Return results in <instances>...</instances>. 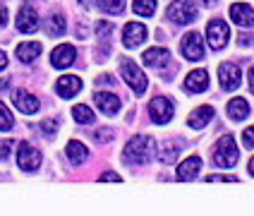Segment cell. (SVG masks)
I'll use <instances>...</instances> for the list:
<instances>
[{
	"label": "cell",
	"instance_id": "cell-12",
	"mask_svg": "<svg viewBox=\"0 0 254 216\" xmlns=\"http://www.w3.org/2000/svg\"><path fill=\"white\" fill-rule=\"evenodd\" d=\"M12 103L17 106V111H22V113H27V115H34V113H39V99L36 96H31L29 91H24V89H17L12 94Z\"/></svg>",
	"mask_w": 254,
	"mask_h": 216
},
{
	"label": "cell",
	"instance_id": "cell-22",
	"mask_svg": "<svg viewBox=\"0 0 254 216\" xmlns=\"http://www.w3.org/2000/svg\"><path fill=\"white\" fill-rule=\"evenodd\" d=\"M39 53H41V43H36V41H27V43H19L17 46V58L22 63H34L39 58Z\"/></svg>",
	"mask_w": 254,
	"mask_h": 216
},
{
	"label": "cell",
	"instance_id": "cell-17",
	"mask_svg": "<svg viewBox=\"0 0 254 216\" xmlns=\"http://www.w3.org/2000/svg\"><path fill=\"white\" fill-rule=\"evenodd\" d=\"M94 101H96L101 113H106V115H115L120 111V99H118L115 94H111V91H96V94H94Z\"/></svg>",
	"mask_w": 254,
	"mask_h": 216
},
{
	"label": "cell",
	"instance_id": "cell-26",
	"mask_svg": "<svg viewBox=\"0 0 254 216\" xmlns=\"http://www.w3.org/2000/svg\"><path fill=\"white\" fill-rule=\"evenodd\" d=\"M72 118L77 120V123H82V125H91L94 123V111L84 106V103H79V106H74L72 108Z\"/></svg>",
	"mask_w": 254,
	"mask_h": 216
},
{
	"label": "cell",
	"instance_id": "cell-35",
	"mask_svg": "<svg viewBox=\"0 0 254 216\" xmlns=\"http://www.w3.org/2000/svg\"><path fill=\"white\" fill-rule=\"evenodd\" d=\"M94 137H96L99 142H108V140L113 137V132H108V128H101V132H96Z\"/></svg>",
	"mask_w": 254,
	"mask_h": 216
},
{
	"label": "cell",
	"instance_id": "cell-5",
	"mask_svg": "<svg viewBox=\"0 0 254 216\" xmlns=\"http://www.w3.org/2000/svg\"><path fill=\"white\" fill-rule=\"evenodd\" d=\"M228 39H230V29L223 19H211L209 22V27H206V41L211 46L213 51H221V48H226Z\"/></svg>",
	"mask_w": 254,
	"mask_h": 216
},
{
	"label": "cell",
	"instance_id": "cell-31",
	"mask_svg": "<svg viewBox=\"0 0 254 216\" xmlns=\"http://www.w3.org/2000/svg\"><path fill=\"white\" fill-rule=\"evenodd\" d=\"M242 144H245L247 149H252V146H254V125L242 132Z\"/></svg>",
	"mask_w": 254,
	"mask_h": 216
},
{
	"label": "cell",
	"instance_id": "cell-14",
	"mask_svg": "<svg viewBox=\"0 0 254 216\" xmlns=\"http://www.w3.org/2000/svg\"><path fill=\"white\" fill-rule=\"evenodd\" d=\"M230 19H233L238 27H252L254 24L252 5H247V2H235V5H230Z\"/></svg>",
	"mask_w": 254,
	"mask_h": 216
},
{
	"label": "cell",
	"instance_id": "cell-37",
	"mask_svg": "<svg viewBox=\"0 0 254 216\" xmlns=\"http://www.w3.org/2000/svg\"><path fill=\"white\" fill-rule=\"evenodd\" d=\"M7 24V10H0V27Z\"/></svg>",
	"mask_w": 254,
	"mask_h": 216
},
{
	"label": "cell",
	"instance_id": "cell-30",
	"mask_svg": "<svg viewBox=\"0 0 254 216\" xmlns=\"http://www.w3.org/2000/svg\"><path fill=\"white\" fill-rule=\"evenodd\" d=\"M111 31H113V27H111L108 22H99V24H96V34H99V39L103 43L111 41Z\"/></svg>",
	"mask_w": 254,
	"mask_h": 216
},
{
	"label": "cell",
	"instance_id": "cell-20",
	"mask_svg": "<svg viewBox=\"0 0 254 216\" xmlns=\"http://www.w3.org/2000/svg\"><path fill=\"white\" fill-rule=\"evenodd\" d=\"M168 58H170V53L166 48H149V51H144L141 60H144L146 68H163L168 63Z\"/></svg>",
	"mask_w": 254,
	"mask_h": 216
},
{
	"label": "cell",
	"instance_id": "cell-32",
	"mask_svg": "<svg viewBox=\"0 0 254 216\" xmlns=\"http://www.w3.org/2000/svg\"><path fill=\"white\" fill-rule=\"evenodd\" d=\"M41 130H43V135H56V130H58V120H43L41 123Z\"/></svg>",
	"mask_w": 254,
	"mask_h": 216
},
{
	"label": "cell",
	"instance_id": "cell-10",
	"mask_svg": "<svg viewBox=\"0 0 254 216\" xmlns=\"http://www.w3.org/2000/svg\"><path fill=\"white\" fill-rule=\"evenodd\" d=\"M146 36H149V31L144 24L139 22H127L125 29H123V43H125L127 48H137L141 43L146 41Z\"/></svg>",
	"mask_w": 254,
	"mask_h": 216
},
{
	"label": "cell",
	"instance_id": "cell-28",
	"mask_svg": "<svg viewBox=\"0 0 254 216\" xmlns=\"http://www.w3.org/2000/svg\"><path fill=\"white\" fill-rule=\"evenodd\" d=\"M101 12L106 14H123L125 10V0H99Z\"/></svg>",
	"mask_w": 254,
	"mask_h": 216
},
{
	"label": "cell",
	"instance_id": "cell-33",
	"mask_svg": "<svg viewBox=\"0 0 254 216\" xmlns=\"http://www.w3.org/2000/svg\"><path fill=\"white\" fill-rule=\"evenodd\" d=\"M101 180H103V183H108V180H111V183H120L123 178H120L118 173H113V171H106V173H101Z\"/></svg>",
	"mask_w": 254,
	"mask_h": 216
},
{
	"label": "cell",
	"instance_id": "cell-16",
	"mask_svg": "<svg viewBox=\"0 0 254 216\" xmlns=\"http://www.w3.org/2000/svg\"><path fill=\"white\" fill-rule=\"evenodd\" d=\"M206 86H209V74H206V70H192L185 77V89H187L190 94H201V91H206Z\"/></svg>",
	"mask_w": 254,
	"mask_h": 216
},
{
	"label": "cell",
	"instance_id": "cell-18",
	"mask_svg": "<svg viewBox=\"0 0 254 216\" xmlns=\"http://www.w3.org/2000/svg\"><path fill=\"white\" fill-rule=\"evenodd\" d=\"M201 171V158L199 156H190L185 158L183 163L178 166V180H183V183H190V180H194Z\"/></svg>",
	"mask_w": 254,
	"mask_h": 216
},
{
	"label": "cell",
	"instance_id": "cell-2",
	"mask_svg": "<svg viewBox=\"0 0 254 216\" xmlns=\"http://www.w3.org/2000/svg\"><path fill=\"white\" fill-rule=\"evenodd\" d=\"M240 158V151H238V144L230 135H223L218 142H216V149H213V163L218 168H233Z\"/></svg>",
	"mask_w": 254,
	"mask_h": 216
},
{
	"label": "cell",
	"instance_id": "cell-15",
	"mask_svg": "<svg viewBox=\"0 0 254 216\" xmlns=\"http://www.w3.org/2000/svg\"><path fill=\"white\" fill-rule=\"evenodd\" d=\"M79 89H82V79L79 77H74V74H65V77H60L56 82V91L63 96V99H72V96H77L79 94Z\"/></svg>",
	"mask_w": 254,
	"mask_h": 216
},
{
	"label": "cell",
	"instance_id": "cell-1",
	"mask_svg": "<svg viewBox=\"0 0 254 216\" xmlns=\"http://www.w3.org/2000/svg\"><path fill=\"white\" fill-rule=\"evenodd\" d=\"M156 151V142L149 137V135H134L129 142L125 144V151H123V158L129 166H144L154 158Z\"/></svg>",
	"mask_w": 254,
	"mask_h": 216
},
{
	"label": "cell",
	"instance_id": "cell-11",
	"mask_svg": "<svg viewBox=\"0 0 254 216\" xmlns=\"http://www.w3.org/2000/svg\"><path fill=\"white\" fill-rule=\"evenodd\" d=\"M74 58H77L74 46H70V43H63V46H58L56 51L51 53V65H53L56 70H63V68H70L72 63H74Z\"/></svg>",
	"mask_w": 254,
	"mask_h": 216
},
{
	"label": "cell",
	"instance_id": "cell-36",
	"mask_svg": "<svg viewBox=\"0 0 254 216\" xmlns=\"http://www.w3.org/2000/svg\"><path fill=\"white\" fill-rule=\"evenodd\" d=\"M10 149H12V142H0V161H2V158H7Z\"/></svg>",
	"mask_w": 254,
	"mask_h": 216
},
{
	"label": "cell",
	"instance_id": "cell-3",
	"mask_svg": "<svg viewBox=\"0 0 254 216\" xmlns=\"http://www.w3.org/2000/svg\"><path fill=\"white\" fill-rule=\"evenodd\" d=\"M120 74H123V79H125L127 84L132 86L134 94L141 96V94L146 91V84H149V82H146V74H144L129 58H123V60H120Z\"/></svg>",
	"mask_w": 254,
	"mask_h": 216
},
{
	"label": "cell",
	"instance_id": "cell-38",
	"mask_svg": "<svg viewBox=\"0 0 254 216\" xmlns=\"http://www.w3.org/2000/svg\"><path fill=\"white\" fill-rule=\"evenodd\" d=\"M5 65H7V56H5V53H2V51H0V70H2V68H5Z\"/></svg>",
	"mask_w": 254,
	"mask_h": 216
},
{
	"label": "cell",
	"instance_id": "cell-4",
	"mask_svg": "<svg viewBox=\"0 0 254 216\" xmlns=\"http://www.w3.org/2000/svg\"><path fill=\"white\" fill-rule=\"evenodd\" d=\"M168 19L175 24H190L197 19V5L192 0H173L168 5Z\"/></svg>",
	"mask_w": 254,
	"mask_h": 216
},
{
	"label": "cell",
	"instance_id": "cell-41",
	"mask_svg": "<svg viewBox=\"0 0 254 216\" xmlns=\"http://www.w3.org/2000/svg\"><path fill=\"white\" fill-rule=\"evenodd\" d=\"M250 173H252V175H254V158H252V161H250Z\"/></svg>",
	"mask_w": 254,
	"mask_h": 216
},
{
	"label": "cell",
	"instance_id": "cell-8",
	"mask_svg": "<svg viewBox=\"0 0 254 216\" xmlns=\"http://www.w3.org/2000/svg\"><path fill=\"white\" fill-rule=\"evenodd\" d=\"M218 82L223 86V91H235L242 82V72L235 63H223L218 70Z\"/></svg>",
	"mask_w": 254,
	"mask_h": 216
},
{
	"label": "cell",
	"instance_id": "cell-24",
	"mask_svg": "<svg viewBox=\"0 0 254 216\" xmlns=\"http://www.w3.org/2000/svg\"><path fill=\"white\" fill-rule=\"evenodd\" d=\"M180 142H166L163 144V149L158 151V158L163 161V163H175L178 156H180Z\"/></svg>",
	"mask_w": 254,
	"mask_h": 216
},
{
	"label": "cell",
	"instance_id": "cell-9",
	"mask_svg": "<svg viewBox=\"0 0 254 216\" xmlns=\"http://www.w3.org/2000/svg\"><path fill=\"white\" fill-rule=\"evenodd\" d=\"M180 48H183V56L187 58V60H201V58H204V41H201V34H199V31L185 34Z\"/></svg>",
	"mask_w": 254,
	"mask_h": 216
},
{
	"label": "cell",
	"instance_id": "cell-39",
	"mask_svg": "<svg viewBox=\"0 0 254 216\" xmlns=\"http://www.w3.org/2000/svg\"><path fill=\"white\" fill-rule=\"evenodd\" d=\"M250 86H252V94H254V65H252V70H250Z\"/></svg>",
	"mask_w": 254,
	"mask_h": 216
},
{
	"label": "cell",
	"instance_id": "cell-40",
	"mask_svg": "<svg viewBox=\"0 0 254 216\" xmlns=\"http://www.w3.org/2000/svg\"><path fill=\"white\" fill-rule=\"evenodd\" d=\"M201 2H204V5H209V7H211V5H216V2H218V0H201Z\"/></svg>",
	"mask_w": 254,
	"mask_h": 216
},
{
	"label": "cell",
	"instance_id": "cell-27",
	"mask_svg": "<svg viewBox=\"0 0 254 216\" xmlns=\"http://www.w3.org/2000/svg\"><path fill=\"white\" fill-rule=\"evenodd\" d=\"M132 10H134V14H139V17H151L156 12V0H134L132 2Z\"/></svg>",
	"mask_w": 254,
	"mask_h": 216
},
{
	"label": "cell",
	"instance_id": "cell-25",
	"mask_svg": "<svg viewBox=\"0 0 254 216\" xmlns=\"http://www.w3.org/2000/svg\"><path fill=\"white\" fill-rule=\"evenodd\" d=\"M65 17L63 14H51V19L46 22V34L48 36H63L65 34Z\"/></svg>",
	"mask_w": 254,
	"mask_h": 216
},
{
	"label": "cell",
	"instance_id": "cell-29",
	"mask_svg": "<svg viewBox=\"0 0 254 216\" xmlns=\"http://www.w3.org/2000/svg\"><path fill=\"white\" fill-rule=\"evenodd\" d=\"M14 125L12 120V113L5 108V103H0V132H10Z\"/></svg>",
	"mask_w": 254,
	"mask_h": 216
},
{
	"label": "cell",
	"instance_id": "cell-6",
	"mask_svg": "<svg viewBox=\"0 0 254 216\" xmlns=\"http://www.w3.org/2000/svg\"><path fill=\"white\" fill-rule=\"evenodd\" d=\"M173 113H175V106H173V101L166 99V96H156L151 99L149 103V115H151V120L158 123V125H166L173 120Z\"/></svg>",
	"mask_w": 254,
	"mask_h": 216
},
{
	"label": "cell",
	"instance_id": "cell-34",
	"mask_svg": "<svg viewBox=\"0 0 254 216\" xmlns=\"http://www.w3.org/2000/svg\"><path fill=\"white\" fill-rule=\"evenodd\" d=\"M206 180H209V183H213V180H223V183H238V178H235V175H209Z\"/></svg>",
	"mask_w": 254,
	"mask_h": 216
},
{
	"label": "cell",
	"instance_id": "cell-13",
	"mask_svg": "<svg viewBox=\"0 0 254 216\" xmlns=\"http://www.w3.org/2000/svg\"><path fill=\"white\" fill-rule=\"evenodd\" d=\"M17 29L22 34H34L39 29V14H36V10L31 5H24L19 10V14H17Z\"/></svg>",
	"mask_w": 254,
	"mask_h": 216
},
{
	"label": "cell",
	"instance_id": "cell-23",
	"mask_svg": "<svg viewBox=\"0 0 254 216\" xmlns=\"http://www.w3.org/2000/svg\"><path fill=\"white\" fill-rule=\"evenodd\" d=\"M228 115H230V120H245L250 115V103L245 99H240V96L228 101Z\"/></svg>",
	"mask_w": 254,
	"mask_h": 216
},
{
	"label": "cell",
	"instance_id": "cell-19",
	"mask_svg": "<svg viewBox=\"0 0 254 216\" xmlns=\"http://www.w3.org/2000/svg\"><path fill=\"white\" fill-rule=\"evenodd\" d=\"M211 118H213V108L211 106H199L197 111H192L190 113V118H187V125L192 130H201V128H206L209 123H211Z\"/></svg>",
	"mask_w": 254,
	"mask_h": 216
},
{
	"label": "cell",
	"instance_id": "cell-21",
	"mask_svg": "<svg viewBox=\"0 0 254 216\" xmlns=\"http://www.w3.org/2000/svg\"><path fill=\"white\" fill-rule=\"evenodd\" d=\"M65 154H67L72 166H82L86 161V156H89V149H86L82 142L72 140V142H67V146H65Z\"/></svg>",
	"mask_w": 254,
	"mask_h": 216
},
{
	"label": "cell",
	"instance_id": "cell-7",
	"mask_svg": "<svg viewBox=\"0 0 254 216\" xmlns=\"http://www.w3.org/2000/svg\"><path fill=\"white\" fill-rule=\"evenodd\" d=\"M17 166L22 171H36L41 166V151L34 149L29 142H22L17 149Z\"/></svg>",
	"mask_w": 254,
	"mask_h": 216
}]
</instances>
